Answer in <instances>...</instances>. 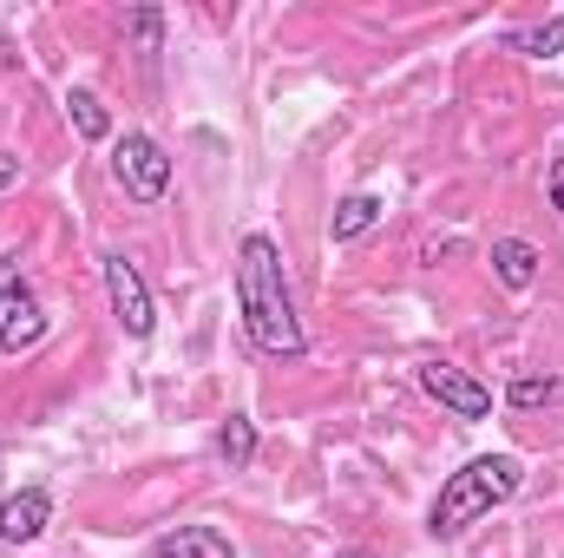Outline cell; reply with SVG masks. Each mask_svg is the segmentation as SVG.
Returning a JSON list of instances; mask_svg holds the SVG:
<instances>
[{
  "instance_id": "1",
  "label": "cell",
  "mask_w": 564,
  "mask_h": 558,
  "mask_svg": "<svg viewBox=\"0 0 564 558\" xmlns=\"http://www.w3.org/2000/svg\"><path fill=\"white\" fill-rule=\"evenodd\" d=\"M237 315L263 355H276V362L308 355V329L295 315V289H289V270H282V250L270 230H250L237 244Z\"/></svg>"
},
{
  "instance_id": "2",
  "label": "cell",
  "mask_w": 564,
  "mask_h": 558,
  "mask_svg": "<svg viewBox=\"0 0 564 558\" xmlns=\"http://www.w3.org/2000/svg\"><path fill=\"white\" fill-rule=\"evenodd\" d=\"M519 486H525V466H519L512 453H479V460H466L459 473H446V486H440V500H433V513H426V533H433V539H459V533L479 526L492 506H506Z\"/></svg>"
},
{
  "instance_id": "3",
  "label": "cell",
  "mask_w": 564,
  "mask_h": 558,
  "mask_svg": "<svg viewBox=\"0 0 564 558\" xmlns=\"http://www.w3.org/2000/svg\"><path fill=\"white\" fill-rule=\"evenodd\" d=\"M40 335H46L40 289L20 257H0V355H26V348H40Z\"/></svg>"
},
{
  "instance_id": "4",
  "label": "cell",
  "mask_w": 564,
  "mask_h": 558,
  "mask_svg": "<svg viewBox=\"0 0 564 558\" xmlns=\"http://www.w3.org/2000/svg\"><path fill=\"white\" fill-rule=\"evenodd\" d=\"M112 178H119V191L132 204H164V191H171V151L151 132H126V139L112 144Z\"/></svg>"
},
{
  "instance_id": "5",
  "label": "cell",
  "mask_w": 564,
  "mask_h": 558,
  "mask_svg": "<svg viewBox=\"0 0 564 558\" xmlns=\"http://www.w3.org/2000/svg\"><path fill=\"white\" fill-rule=\"evenodd\" d=\"M99 277H106V302H112V315H119V329L144 342L151 329H158V309H151V289H144L139 264L126 257V250H106V264H99Z\"/></svg>"
},
{
  "instance_id": "6",
  "label": "cell",
  "mask_w": 564,
  "mask_h": 558,
  "mask_svg": "<svg viewBox=\"0 0 564 558\" xmlns=\"http://www.w3.org/2000/svg\"><path fill=\"white\" fill-rule=\"evenodd\" d=\"M421 388L453 420H486V415H492V388H486V382H473V375H466V368H453V362H421Z\"/></svg>"
},
{
  "instance_id": "7",
  "label": "cell",
  "mask_w": 564,
  "mask_h": 558,
  "mask_svg": "<svg viewBox=\"0 0 564 558\" xmlns=\"http://www.w3.org/2000/svg\"><path fill=\"white\" fill-rule=\"evenodd\" d=\"M53 526V493L46 486H20L0 500V546H33Z\"/></svg>"
},
{
  "instance_id": "8",
  "label": "cell",
  "mask_w": 564,
  "mask_h": 558,
  "mask_svg": "<svg viewBox=\"0 0 564 558\" xmlns=\"http://www.w3.org/2000/svg\"><path fill=\"white\" fill-rule=\"evenodd\" d=\"M144 558H237V546L217 526H177V533H164Z\"/></svg>"
},
{
  "instance_id": "9",
  "label": "cell",
  "mask_w": 564,
  "mask_h": 558,
  "mask_svg": "<svg viewBox=\"0 0 564 558\" xmlns=\"http://www.w3.org/2000/svg\"><path fill=\"white\" fill-rule=\"evenodd\" d=\"M381 211H388V204H381L375 191H348V197L335 204V217H328V237H335V244H355V237H368V230L381 224Z\"/></svg>"
},
{
  "instance_id": "10",
  "label": "cell",
  "mask_w": 564,
  "mask_h": 558,
  "mask_svg": "<svg viewBox=\"0 0 564 558\" xmlns=\"http://www.w3.org/2000/svg\"><path fill=\"white\" fill-rule=\"evenodd\" d=\"M539 270H545V257H539L525 237H499V244H492V277L506 282V289H532Z\"/></svg>"
},
{
  "instance_id": "11",
  "label": "cell",
  "mask_w": 564,
  "mask_h": 558,
  "mask_svg": "<svg viewBox=\"0 0 564 558\" xmlns=\"http://www.w3.org/2000/svg\"><path fill=\"white\" fill-rule=\"evenodd\" d=\"M217 460L230 466V473H250L257 466V420L250 415H230L217 427Z\"/></svg>"
},
{
  "instance_id": "12",
  "label": "cell",
  "mask_w": 564,
  "mask_h": 558,
  "mask_svg": "<svg viewBox=\"0 0 564 558\" xmlns=\"http://www.w3.org/2000/svg\"><path fill=\"white\" fill-rule=\"evenodd\" d=\"M66 119H73V132H79L86 144H99L106 132H112V119H106L99 93H86V86H73V93H66Z\"/></svg>"
},
{
  "instance_id": "13",
  "label": "cell",
  "mask_w": 564,
  "mask_h": 558,
  "mask_svg": "<svg viewBox=\"0 0 564 558\" xmlns=\"http://www.w3.org/2000/svg\"><path fill=\"white\" fill-rule=\"evenodd\" d=\"M506 46L525 53V60H552V53H564V13H552L545 26H519V33H506Z\"/></svg>"
},
{
  "instance_id": "14",
  "label": "cell",
  "mask_w": 564,
  "mask_h": 558,
  "mask_svg": "<svg viewBox=\"0 0 564 558\" xmlns=\"http://www.w3.org/2000/svg\"><path fill=\"white\" fill-rule=\"evenodd\" d=\"M564 395L558 375H519L512 388H506V408H519V415H539V408H552Z\"/></svg>"
},
{
  "instance_id": "15",
  "label": "cell",
  "mask_w": 564,
  "mask_h": 558,
  "mask_svg": "<svg viewBox=\"0 0 564 558\" xmlns=\"http://www.w3.org/2000/svg\"><path fill=\"white\" fill-rule=\"evenodd\" d=\"M126 26L139 33L144 53H158V33H164V13H158V7H139V13H126Z\"/></svg>"
},
{
  "instance_id": "16",
  "label": "cell",
  "mask_w": 564,
  "mask_h": 558,
  "mask_svg": "<svg viewBox=\"0 0 564 558\" xmlns=\"http://www.w3.org/2000/svg\"><path fill=\"white\" fill-rule=\"evenodd\" d=\"M7 184H20V158H7V151H0V191H7Z\"/></svg>"
},
{
  "instance_id": "17",
  "label": "cell",
  "mask_w": 564,
  "mask_h": 558,
  "mask_svg": "<svg viewBox=\"0 0 564 558\" xmlns=\"http://www.w3.org/2000/svg\"><path fill=\"white\" fill-rule=\"evenodd\" d=\"M552 204H558V217H564V158L552 164Z\"/></svg>"
},
{
  "instance_id": "18",
  "label": "cell",
  "mask_w": 564,
  "mask_h": 558,
  "mask_svg": "<svg viewBox=\"0 0 564 558\" xmlns=\"http://www.w3.org/2000/svg\"><path fill=\"white\" fill-rule=\"evenodd\" d=\"M335 558H381V552H361V546H348V552H335Z\"/></svg>"
}]
</instances>
